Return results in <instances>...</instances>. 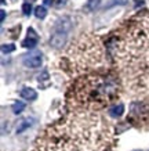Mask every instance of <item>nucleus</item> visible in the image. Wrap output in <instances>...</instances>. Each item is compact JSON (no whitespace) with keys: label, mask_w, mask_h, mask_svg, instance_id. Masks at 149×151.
<instances>
[{"label":"nucleus","mask_w":149,"mask_h":151,"mask_svg":"<svg viewBox=\"0 0 149 151\" xmlns=\"http://www.w3.org/2000/svg\"><path fill=\"white\" fill-rule=\"evenodd\" d=\"M37 42H39V37H37L36 32H35L32 28H29V29H28V36H26V39L22 42V46L25 47V49H33L35 46H37Z\"/></svg>","instance_id":"nucleus-4"},{"label":"nucleus","mask_w":149,"mask_h":151,"mask_svg":"<svg viewBox=\"0 0 149 151\" xmlns=\"http://www.w3.org/2000/svg\"><path fill=\"white\" fill-rule=\"evenodd\" d=\"M32 1H33V0H32Z\"/></svg>","instance_id":"nucleus-17"},{"label":"nucleus","mask_w":149,"mask_h":151,"mask_svg":"<svg viewBox=\"0 0 149 151\" xmlns=\"http://www.w3.org/2000/svg\"><path fill=\"white\" fill-rule=\"evenodd\" d=\"M22 63L28 68H39L41 65V53L40 51H31L22 57Z\"/></svg>","instance_id":"nucleus-2"},{"label":"nucleus","mask_w":149,"mask_h":151,"mask_svg":"<svg viewBox=\"0 0 149 151\" xmlns=\"http://www.w3.org/2000/svg\"><path fill=\"white\" fill-rule=\"evenodd\" d=\"M71 28H72V22H71V19L68 17H63L62 19H59L58 24L55 25V31L57 32H65L68 33L71 31Z\"/></svg>","instance_id":"nucleus-5"},{"label":"nucleus","mask_w":149,"mask_h":151,"mask_svg":"<svg viewBox=\"0 0 149 151\" xmlns=\"http://www.w3.org/2000/svg\"><path fill=\"white\" fill-rule=\"evenodd\" d=\"M15 50V46H14V45H3V46H1V51H3V53H11V51H14Z\"/></svg>","instance_id":"nucleus-12"},{"label":"nucleus","mask_w":149,"mask_h":151,"mask_svg":"<svg viewBox=\"0 0 149 151\" xmlns=\"http://www.w3.org/2000/svg\"><path fill=\"white\" fill-rule=\"evenodd\" d=\"M123 112H124V105L123 104L115 105L109 110V115H112V116H120V115H123Z\"/></svg>","instance_id":"nucleus-8"},{"label":"nucleus","mask_w":149,"mask_h":151,"mask_svg":"<svg viewBox=\"0 0 149 151\" xmlns=\"http://www.w3.org/2000/svg\"><path fill=\"white\" fill-rule=\"evenodd\" d=\"M0 13H1V14H0V15H1V21H4V18H6V11H4V10H1Z\"/></svg>","instance_id":"nucleus-16"},{"label":"nucleus","mask_w":149,"mask_h":151,"mask_svg":"<svg viewBox=\"0 0 149 151\" xmlns=\"http://www.w3.org/2000/svg\"><path fill=\"white\" fill-rule=\"evenodd\" d=\"M33 122H35V119H33V118H25V119H22V121L18 124V126H17V133H22L24 130H26L28 128H31L32 125H33Z\"/></svg>","instance_id":"nucleus-7"},{"label":"nucleus","mask_w":149,"mask_h":151,"mask_svg":"<svg viewBox=\"0 0 149 151\" xmlns=\"http://www.w3.org/2000/svg\"><path fill=\"white\" fill-rule=\"evenodd\" d=\"M47 79H48V72H47V71H44V72L41 73L39 78H37V81H39V83H40V82H44V81H47Z\"/></svg>","instance_id":"nucleus-14"},{"label":"nucleus","mask_w":149,"mask_h":151,"mask_svg":"<svg viewBox=\"0 0 149 151\" xmlns=\"http://www.w3.org/2000/svg\"><path fill=\"white\" fill-rule=\"evenodd\" d=\"M66 37H68V33L57 32V31H55V32L53 33L51 39H50V43H51V46H54L55 49H61V47L66 43Z\"/></svg>","instance_id":"nucleus-3"},{"label":"nucleus","mask_w":149,"mask_h":151,"mask_svg":"<svg viewBox=\"0 0 149 151\" xmlns=\"http://www.w3.org/2000/svg\"><path fill=\"white\" fill-rule=\"evenodd\" d=\"M35 15H36V18L43 19L46 15H47V10H46L43 6H37L36 9H35Z\"/></svg>","instance_id":"nucleus-9"},{"label":"nucleus","mask_w":149,"mask_h":151,"mask_svg":"<svg viewBox=\"0 0 149 151\" xmlns=\"http://www.w3.org/2000/svg\"><path fill=\"white\" fill-rule=\"evenodd\" d=\"M25 110V104H24L22 101H17V103H14L13 104V112L14 114H21L22 111Z\"/></svg>","instance_id":"nucleus-10"},{"label":"nucleus","mask_w":149,"mask_h":151,"mask_svg":"<svg viewBox=\"0 0 149 151\" xmlns=\"http://www.w3.org/2000/svg\"><path fill=\"white\" fill-rule=\"evenodd\" d=\"M115 85L112 81L101 78H87L84 81V89L83 93H79V96H84V103H105L108 101L115 93Z\"/></svg>","instance_id":"nucleus-1"},{"label":"nucleus","mask_w":149,"mask_h":151,"mask_svg":"<svg viewBox=\"0 0 149 151\" xmlns=\"http://www.w3.org/2000/svg\"><path fill=\"white\" fill-rule=\"evenodd\" d=\"M66 1H68V0H57L55 6H57V7H62V6L66 4Z\"/></svg>","instance_id":"nucleus-15"},{"label":"nucleus","mask_w":149,"mask_h":151,"mask_svg":"<svg viewBox=\"0 0 149 151\" xmlns=\"http://www.w3.org/2000/svg\"><path fill=\"white\" fill-rule=\"evenodd\" d=\"M19 94H21V97H22V99L29 100V101H33V100H36V99H37L36 90H33V89H31V87H24Z\"/></svg>","instance_id":"nucleus-6"},{"label":"nucleus","mask_w":149,"mask_h":151,"mask_svg":"<svg viewBox=\"0 0 149 151\" xmlns=\"http://www.w3.org/2000/svg\"><path fill=\"white\" fill-rule=\"evenodd\" d=\"M22 11H24V14H25V15H29V14L32 13L31 3H24V4H22Z\"/></svg>","instance_id":"nucleus-13"},{"label":"nucleus","mask_w":149,"mask_h":151,"mask_svg":"<svg viewBox=\"0 0 149 151\" xmlns=\"http://www.w3.org/2000/svg\"><path fill=\"white\" fill-rule=\"evenodd\" d=\"M101 1H102V0H88L87 4H86V10H88V11H94V10L101 4Z\"/></svg>","instance_id":"nucleus-11"}]
</instances>
